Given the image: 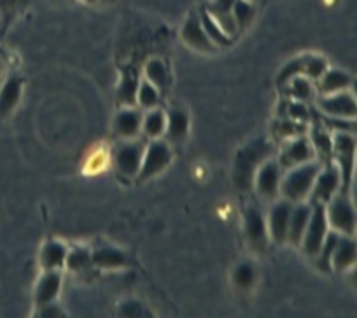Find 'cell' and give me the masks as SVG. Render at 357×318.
I'll use <instances>...</instances> for the list:
<instances>
[{"label":"cell","mask_w":357,"mask_h":318,"mask_svg":"<svg viewBox=\"0 0 357 318\" xmlns=\"http://www.w3.org/2000/svg\"><path fill=\"white\" fill-rule=\"evenodd\" d=\"M269 153V146L264 140H255V143L248 144L244 150L239 151V155L236 159V184L241 189H248L250 182H252L253 173L257 171V166Z\"/></svg>","instance_id":"obj_1"},{"label":"cell","mask_w":357,"mask_h":318,"mask_svg":"<svg viewBox=\"0 0 357 318\" xmlns=\"http://www.w3.org/2000/svg\"><path fill=\"white\" fill-rule=\"evenodd\" d=\"M291 96L296 97L298 101H305L311 97V83L305 80V78H294L293 81H291Z\"/></svg>","instance_id":"obj_31"},{"label":"cell","mask_w":357,"mask_h":318,"mask_svg":"<svg viewBox=\"0 0 357 318\" xmlns=\"http://www.w3.org/2000/svg\"><path fill=\"white\" fill-rule=\"evenodd\" d=\"M139 103L144 108H151L158 103V92H156L155 85H151L149 81L142 83L139 87Z\"/></svg>","instance_id":"obj_30"},{"label":"cell","mask_w":357,"mask_h":318,"mask_svg":"<svg viewBox=\"0 0 357 318\" xmlns=\"http://www.w3.org/2000/svg\"><path fill=\"white\" fill-rule=\"evenodd\" d=\"M140 113L135 112V110H124L117 115V121H115V128H117V133L122 137H133L137 135L140 128Z\"/></svg>","instance_id":"obj_19"},{"label":"cell","mask_w":357,"mask_h":318,"mask_svg":"<svg viewBox=\"0 0 357 318\" xmlns=\"http://www.w3.org/2000/svg\"><path fill=\"white\" fill-rule=\"evenodd\" d=\"M319 168L316 164H300L298 168L293 169L286 176V180L282 184V193L286 194L287 200L300 201L311 193L312 184L318 176Z\"/></svg>","instance_id":"obj_2"},{"label":"cell","mask_w":357,"mask_h":318,"mask_svg":"<svg viewBox=\"0 0 357 318\" xmlns=\"http://www.w3.org/2000/svg\"><path fill=\"white\" fill-rule=\"evenodd\" d=\"M146 75L149 83L155 85V87L164 88L167 85V67L160 59H151V62L147 63Z\"/></svg>","instance_id":"obj_24"},{"label":"cell","mask_w":357,"mask_h":318,"mask_svg":"<svg viewBox=\"0 0 357 318\" xmlns=\"http://www.w3.org/2000/svg\"><path fill=\"white\" fill-rule=\"evenodd\" d=\"M202 25H203V31L206 33V36L211 38V42L219 43V45H228V43H230V38L223 33V29L215 24V20L212 17L203 15Z\"/></svg>","instance_id":"obj_25"},{"label":"cell","mask_w":357,"mask_h":318,"mask_svg":"<svg viewBox=\"0 0 357 318\" xmlns=\"http://www.w3.org/2000/svg\"><path fill=\"white\" fill-rule=\"evenodd\" d=\"M291 207L289 203H278L271 212V234L275 241H284L287 238V226H289Z\"/></svg>","instance_id":"obj_15"},{"label":"cell","mask_w":357,"mask_h":318,"mask_svg":"<svg viewBox=\"0 0 357 318\" xmlns=\"http://www.w3.org/2000/svg\"><path fill=\"white\" fill-rule=\"evenodd\" d=\"M327 212H325L324 203H314V209H311V216L307 222L305 231H303L302 241H303V250L309 256H316L324 245V239L327 236Z\"/></svg>","instance_id":"obj_3"},{"label":"cell","mask_w":357,"mask_h":318,"mask_svg":"<svg viewBox=\"0 0 357 318\" xmlns=\"http://www.w3.org/2000/svg\"><path fill=\"white\" fill-rule=\"evenodd\" d=\"M325 212H327V219L336 231L344 232V234H352L354 229H356V212H354L349 200H344V198L332 200L331 207Z\"/></svg>","instance_id":"obj_4"},{"label":"cell","mask_w":357,"mask_h":318,"mask_svg":"<svg viewBox=\"0 0 357 318\" xmlns=\"http://www.w3.org/2000/svg\"><path fill=\"white\" fill-rule=\"evenodd\" d=\"M309 216H311V207L307 205H300L294 210H291L289 226H287V238H289L291 243H300L302 241Z\"/></svg>","instance_id":"obj_13"},{"label":"cell","mask_w":357,"mask_h":318,"mask_svg":"<svg viewBox=\"0 0 357 318\" xmlns=\"http://www.w3.org/2000/svg\"><path fill=\"white\" fill-rule=\"evenodd\" d=\"M319 106L332 117H352L356 113V101L349 94H328V97L321 99Z\"/></svg>","instance_id":"obj_7"},{"label":"cell","mask_w":357,"mask_h":318,"mask_svg":"<svg viewBox=\"0 0 357 318\" xmlns=\"http://www.w3.org/2000/svg\"><path fill=\"white\" fill-rule=\"evenodd\" d=\"M89 263H90V256H89V252H84V250L72 252L70 256L67 257V264L72 270L83 268L84 264H89Z\"/></svg>","instance_id":"obj_34"},{"label":"cell","mask_w":357,"mask_h":318,"mask_svg":"<svg viewBox=\"0 0 357 318\" xmlns=\"http://www.w3.org/2000/svg\"><path fill=\"white\" fill-rule=\"evenodd\" d=\"M289 115L293 119H305L307 115H309V112H307L305 105H302V103H294L289 108Z\"/></svg>","instance_id":"obj_37"},{"label":"cell","mask_w":357,"mask_h":318,"mask_svg":"<svg viewBox=\"0 0 357 318\" xmlns=\"http://www.w3.org/2000/svg\"><path fill=\"white\" fill-rule=\"evenodd\" d=\"M142 147L139 144H130V146H122L117 151V157H115V162H117V168L122 175L133 176L139 173L140 166H142Z\"/></svg>","instance_id":"obj_8"},{"label":"cell","mask_w":357,"mask_h":318,"mask_svg":"<svg viewBox=\"0 0 357 318\" xmlns=\"http://www.w3.org/2000/svg\"><path fill=\"white\" fill-rule=\"evenodd\" d=\"M253 279H255V273H253V268L248 264H243L236 270V282L241 288H250L253 284Z\"/></svg>","instance_id":"obj_33"},{"label":"cell","mask_w":357,"mask_h":318,"mask_svg":"<svg viewBox=\"0 0 357 318\" xmlns=\"http://www.w3.org/2000/svg\"><path fill=\"white\" fill-rule=\"evenodd\" d=\"M257 189L266 198H271L278 193V166L273 162L264 164L257 175Z\"/></svg>","instance_id":"obj_11"},{"label":"cell","mask_w":357,"mask_h":318,"mask_svg":"<svg viewBox=\"0 0 357 318\" xmlns=\"http://www.w3.org/2000/svg\"><path fill=\"white\" fill-rule=\"evenodd\" d=\"M187 115L180 110H174V112L169 113V126H167V135L172 140H180V138L185 137L187 133Z\"/></svg>","instance_id":"obj_23"},{"label":"cell","mask_w":357,"mask_h":318,"mask_svg":"<svg viewBox=\"0 0 357 318\" xmlns=\"http://www.w3.org/2000/svg\"><path fill=\"white\" fill-rule=\"evenodd\" d=\"M303 72L309 78H321L325 74V62L321 58H303Z\"/></svg>","instance_id":"obj_32"},{"label":"cell","mask_w":357,"mask_h":318,"mask_svg":"<svg viewBox=\"0 0 357 318\" xmlns=\"http://www.w3.org/2000/svg\"><path fill=\"white\" fill-rule=\"evenodd\" d=\"M84 2H96V0H84Z\"/></svg>","instance_id":"obj_41"},{"label":"cell","mask_w":357,"mask_h":318,"mask_svg":"<svg viewBox=\"0 0 357 318\" xmlns=\"http://www.w3.org/2000/svg\"><path fill=\"white\" fill-rule=\"evenodd\" d=\"M169 160H171V153H169L165 144L162 143L151 144V147H149L146 155L142 157V166H140L142 178L155 176L156 173H160L164 168H167Z\"/></svg>","instance_id":"obj_5"},{"label":"cell","mask_w":357,"mask_h":318,"mask_svg":"<svg viewBox=\"0 0 357 318\" xmlns=\"http://www.w3.org/2000/svg\"><path fill=\"white\" fill-rule=\"evenodd\" d=\"M90 261H93L102 268H115V266H124L126 264V256L114 250V248H102V250L96 252Z\"/></svg>","instance_id":"obj_22"},{"label":"cell","mask_w":357,"mask_h":318,"mask_svg":"<svg viewBox=\"0 0 357 318\" xmlns=\"http://www.w3.org/2000/svg\"><path fill=\"white\" fill-rule=\"evenodd\" d=\"M165 130V115L162 112L149 113L144 121V131L147 137H158Z\"/></svg>","instance_id":"obj_26"},{"label":"cell","mask_w":357,"mask_h":318,"mask_svg":"<svg viewBox=\"0 0 357 318\" xmlns=\"http://www.w3.org/2000/svg\"><path fill=\"white\" fill-rule=\"evenodd\" d=\"M350 83H352V78H350L349 74H344L343 71H328L324 74L321 92L324 94L341 92V90L349 87Z\"/></svg>","instance_id":"obj_20"},{"label":"cell","mask_w":357,"mask_h":318,"mask_svg":"<svg viewBox=\"0 0 357 318\" xmlns=\"http://www.w3.org/2000/svg\"><path fill=\"white\" fill-rule=\"evenodd\" d=\"M312 144H314L316 150H318L325 159H328V157L332 155V138L328 137L327 131L316 128V130L312 131Z\"/></svg>","instance_id":"obj_29"},{"label":"cell","mask_w":357,"mask_h":318,"mask_svg":"<svg viewBox=\"0 0 357 318\" xmlns=\"http://www.w3.org/2000/svg\"><path fill=\"white\" fill-rule=\"evenodd\" d=\"M183 38L189 45L196 47V49L202 50H211L212 42L211 38L206 36V33L203 31V25L198 18H189L187 24L183 25Z\"/></svg>","instance_id":"obj_12"},{"label":"cell","mask_w":357,"mask_h":318,"mask_svg":"<svg viewBox=\"0 0 357 318\" xmlns=\"http://www.w3.org/2000/svg\"><path fill=\"white\" fill-rule=\"evenodd\" d=\"M137 90H139V81L131 78V75H126L121 85V90H119V99H121V103H126V105L135 103V99H137Z\"/></svg>","instance_id":"obj_28"},{"label":"cell","mask_w":357,"mask_h":318,"mask_svg":"<svg viewBox=\"0 0 357 318\" xmlns=\"http://www.w3.org/2000/svg\"><path fill=\"white\" fill-rule=\"evenodd\" d=\"M354 261H356V243L350 239H337V245L331 257L332 266L336 270H344L349 268Z\"/></svg>","instance_id":"obj_14"},{"label":"cell","mask_w":357,"mask_h":318,"mask_svg":"<svg viewBox=\"0 0 357 318\" xmlns=\"http://www.w3.org/2000/svg\"><path fill=\"white\" fill-rule=\"evenodd\" d=\"M278 131H280V135H294L302 131V126H298L296 122H282Z\"/></svg>","instance_id":"obj_39"},{"label":"cell","mask_w":357,"mask_h":318,"mask_svg":"<svg viewBox=\"0 0 357 318\" xmlns=\"http://www.w3.org/2000/svg\"><path fill=\"white\" fill-rule=\"evenodd\" d=\"M314 157V151H312L311 143L307 138H298L294 143L289 144L284 155H282V166L284 168H293V166H300V164H305L307 160H311Z\"/></svg>","instance_id":"obj_10"},{"label":"cell","mask_w":357,"mask_h":318,"mask_svg":"<svg viewBox=\"0 0 357 318\" xmlns=\"http://www.w3.org/2000/svg\"><path fill=\"white\" fill-rule=\"evenodd\" d=\"M18 6H20V0H0V15L4 18V24H8L15 17Z\"/></svg>","instance_id":"obj_35"},{"label":"cell","mask_w":357,"mask_h":318,"mask_svg":"<svg viewBox=\"0 0 357 318\" xmlns=\"http://www.w3.org/2000/svg\"><path fill=\"white\" fill-rule=\"evenodd\" d=\"M231 6H234V0H215L212 4V13H230Z\"/></svg>","instance_id":"obj_38"},{"label":"cell","mask_w":357,"mask_h":318,"mask_svg":"<svg viewBox=\"0 0 357 318\" xmlns=\"http://www.w3.org/2000/svg\"><path fill=\"white\" fill-rule=\"evenodd\" d=\"M142 308H140L139 302H126L124 306L121 308V315H124V317H139V315H142Z\"/></svg>","instance_id":"obj_36"},{"label":"cell","mask_w":357,"mask_h":318,"mask_svg":"<svg viewBox=\"0 0 357 318\" xmlns=\"http://www.w3.org/2000/svg\"><path fill=\"white\" fill-rule=\"evenodd\" d=\"M246 234L248 239L257 247H262L266 239V225L264 219L255 209H248L246 212Z\"/></svg>","instance_id":"obj_18"},{"label":"cell","mask_w":357,"mask_h":318,"mask_svg":"<svg viewBox=\"0 0 357 318\" xmlns=\"http://www.w3.org/2000/svg\"><path fill=\"white\" fill-rule=\"evenodd\" d=\"M59 282L61 281H59L58 273L49 272L47 275H43L38 288H36V302H38L40 306L52 304V301H54L59 291Z\"/></svg>","instance_id":"obj_16"},{"label":"cell","mask_w":357,"mask_h":318,"mask_svg":"<svg viewBox=\"0 0 357 318\" xmlns=\"http://www.w3.org/2000/svg\"><path fill=\"white\" fill-rule=\"evenodd\" d=\"M2 67H4V65H2V59H0V71H2Z\"/></svg>","instance_id":"obj_40"},{"label":"cell","mask_w":357,"mask_h":318,"mask_svg":"<svg viewBox=\"0 0 357 318\" xmlns=\"http://www.w3.org/2000/svg\"><path fill=\"white\" fill-rule=\"evenodd\" d=\"M231 15L236 18L237 25L244 27L248 25L253 18V8L250 2L246 0H234V6H231Z\"/></svg>","instance_id":"obj_27"},{"label":"cell","mask_w":357,"mask_h":318,"mask_svg":"<svg viewBox=\"0 0 357 318\" xmlns=\"http://www.w3.org/2000/svg\"><path fill=\"white\" fill-rule=\"evenodd\" d=\"M332 150L336 151L337 162L341 164V168H343V173H344V180H347V184H349L350 169H352V164H354L356 143H354V138L350 137V135L341 133L332 140Z\"/></svg>","instance_id":"obj_9"},{"label":"cell","mask_w":357,"mask_h":318,"mask_svg":"<svg viewBox=\"0 0 357 318\" xmlns=\"http://www.w3.org/2000/svg\"><path fill=\"white\" fill-rule=\"evenodd\" d=\"M337 185H340V171L334 168H327L321 175L316 176L314 184H312V201L314 203L331 201V198L336 194Z\"/></svg>","instance_id":"obj_6"},{"label":"cell","mask_w":357,"mask_h":318,"mask_svg":"<svg viewBox=\"0 0 357 318\" xmlns=\"http://www.w3.org/2000/svg\"><path fill=\"white\" fill-rule=\"evenodd\" d=\"M65 259H67V252H65L63 245L54 243V241L45 245L42 254V263L47 270L58 268V266L65 263Z\"/></svg>","instance_id":"obj_21"},{"label":"cell","mask_w":357,"mask_h":318,"mask_svg":"<svg viewBox=\"0 0 357 318\" xmlns=\"http://www.w3.org/2000/svg\"><path fill=\"white\" fill-rule=\"evenodd\" d=\"M20 94L22 83L18 80H9L4 85V88L0 90V117L8 115L17 106V103L20 101Z\"/></svg>","instance_id":"obj_17"}]
</instances>
